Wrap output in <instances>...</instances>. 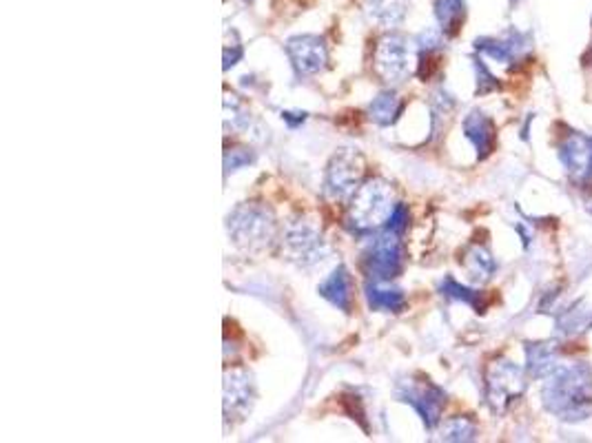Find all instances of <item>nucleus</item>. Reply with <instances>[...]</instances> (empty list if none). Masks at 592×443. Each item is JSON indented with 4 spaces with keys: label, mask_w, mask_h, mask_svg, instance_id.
<instances>
[{
    "label": "nucleus",
    "mask_w": 592,
    "mask_h": 443,
    "mask_svg": "<svg viewBox=\"0 0 592 443\" xmlns=\"http://www.w3.org/2000/svg\"><path fill=\"white\" fill-rule=\"evenodd\" d=\"M544 406L564 421H584L592 412V370L586 364L564 366L546 381Z\"/></svg>",
    "instance_id": "nucleus-1"
},
{
    "label": "nucleus",
    "mask_w": 592,
    "mask_h": 443,
    "mask_svg": "<svg viewBox=\"0 0 592 443\" xmlns=\"http://www.w3.org/2000/svg\"><path fill=\"white\" fill-rule=\"evenodd\" d=\"M395 195L389 182L375 178L358 186L353 193V202L349 209V226L353 231H373L389 222L395 211Z\"/></svg>",
    "instance_id": "nucleus-2"
},
{
    "label": "nucleus",
    "mask_w": 592,
    "mask_h": 443,
    "mask_svg": "<svg viewBox=\"0 0 592 443\" xmlns=\"http://www.w3.org/2000/svg\"><path fill=\"white\" fill-rule=\"evenodd\" d=\"M229 235L238 246L247 251L267 249L278 233L275 215L267 206L260 204H240L227 220Z\"/></svg>",
    "instance_id": "nucleus-3"
},
{
    "label": "nucleus",
    "mask_w": 592,
    "mask_h": 443,
    "mask_svg": "<svg viewBox=\"0 0 592 443\" xmlns=\"http://www.w3.org/2000/svg\"><path fill=\"white\" fill-rule=\"evenodd\" d=\"M413 64H418V58H415V44L409 38L389 34L380 40L375 49V72L384 83H404L413 72Z\"/></svg>",
    "instance_id": "nucleus-4"
},
{
    "label": "nucleus",
    "mask_w": 592,
    "mask_h": 443,
    "mask_svg": "<svg viewBox=\"0 0 592 443\" xmlns=\"http://www.w3.org/2000/svg\"><path fill=\"white\" fill-rule=\"evenodd\" d=\"M366 171L364 158L360 151L342 149L333 155L329 166H326L324 186L326 193L333 200H342L346 195L355 193L360 180H362Z\"/></svg>",
    "instance_id": "nucleus-5"
},
{
    "label": "nucleus",
    "mask_w": 592,
    "mask_h": 443,
    "mask_svg": "<svg viewBox=\"0 0 592 443\" xmlns=\"http://www.w3.org/2000/svg\"><path fill=\"white\" fill-rule=\"evenodd\" d=\"M401 260L404 253H401L400 235L386 229V233L378 235L366 249L364 269L375 281H390L400 273Z\"/></svg>",
    "instance_id": "nucleus-6"
},
{
    "label": "nucleus",
    "mask_w": 592,
    "mask_h": 443,
    "mask_svg": "<svg viewBox=\"0 0 592 443\" xmlns=\"http://www.w3.org/2000/svg\"><path fill=\"white\" fill-rule=\"evenodd\" d=\"M524 372L513 361H495L486 377V397L495 410H504L506 406L519 399L524 392Z\"/></svg>",
    "instance_id": "nucleus-7"
},
{
    "label": "nucleus",
    "mask_w": 592,
    "mask_h": 443,
    "mask_svg": "<svg viewBox=\"0 0 592 443\" xmlns=\"http://www.w3.org/2000/svg\"><path fill=\"white\" fill-rule=\"evenodd\" d=\"M284 251L287 258L298 266H315L326 258V244L318 231L306 222H295L284 235Z\"/></svg>",
    "instance_id": "nucleus-8"
},
{
    "label": "nucleus",
    "mask_w": 592,
    "mask_h": 443,
    "mask_svg": "<svg viewBox=\"0 0 592 443\" xmlns=\"http://www.w3.org/2000/svg\"><path fill=\"white\" fill-rule=\"evenodd\" d=\"M398 397L406 404H410L415 410L419 412V417L424 419V424L433 428L439 421L441 408L446 404V395L441 388L426 381L406 379L398 386Z\"/></svg>",
    "instance_id": "nucleus-9"
},
{
    "label": "nucleus",
    "mask_w": 592,
    "mask_h": 443,
    "mask_svg": "<svg viewBox=\"0 0 592 443\" xmlns=\"http://www.w3.org/2000/svg\"><path fill=\"white\" fill-rule=\"evenodd\" d=\"M287 54L293 63L295 72L302 75L320 74L329 63L324 40L320 36H295L289 38Z\"/></svg>",
    "instance_id": "nucleus-10"
},
{
    "label": "nucleus",
    "mask_w": 592,
    "mask_h": 443,
    "mask_svg": "<svg viewBox=\"0 0 592 443\" xmlns=\"http://www.w3.org/2000/svg\"><path fill=\"white\" fill-rule=\"evenodd\" d=\"M255 399V388L251 381V375L244 370L227 372L224 377V415L238 417L242 419L247 412H251Z\"/></svg>",
    "instance_id": "nucleus-11"
},
{
    "label": "nucleus",
    "mask_w": 592,
    "mask_h": 443,
    "mask_svg": "<svg viewBox=\"0 0 592 443\" xmlns=\"http://www.w3.org/2000/svg\"><path fill=\"white\" fill-rule=\"evenodd\" d=\"M559 160L577 180L592 178V135L570 133L559 144Z\"/></svg>",
    "instance_id": "nucleus-12"
},
{
    "label": "nucleus",
    "mask_w": 592,
    "mask_h": 443,
    "mask_svg": "<svg viewBox=\"0 0 592 443\" xmlns=\"http://www.w3.org/2000/svg\"><path fill=\"white\" fill-rule=\"evenodd\" d=\"M464 133H466V138L475 144V149H478V155L481 160L488 158V155L493 153L497 135H495L493 120H490L488 115L481 113V111H473V113L466 115Z\"/></svg>",
    "instance_id": "nucleus-13"
},
{
    "label": "nucleus",
    "mask_w": 592,
    "mask_h": 443,
    "mask_svg": "<svg viewBox=\"0 0 592 443\" xmlns=\"http://www.w3.org/2000/svg\"><path fill=\"white\" fill-rule=\"evenodd\" d=\"M320 295L333 306H338L340 310H344V313H350V306H353V281H350L349 271L344 266H338L320 284Z\"/></svg>",
    "instance_id": "nucleus-14"
},
{
    "label": "nucleus",
    "mask_w": 592,
    "mask_h": 443,
    "mask_svg": "<svg viewBox=\"0 0 592 443\" xmlns=\"http://www.w3.org/2000/svg\"><path fill=\"white\" fill-rule=\"evenodd\" d=\"M410 0H364V9L373 23L382 27H395L406 18Z\"/></svg>",
    "instance_id": "nucleus-15"
},
{
    "label": "nucleus",
    "mask_w": 592,
    "mask_h": 443,
    "mask_svg": "<svg viewBox=\"0 0 592 443\" xmlns=\"http://www.w3.org/2000/svg\"><path fill=\"white\" fill-rule=\"evenodd\" d=\"M366 300H369L370 309L380 310V313H400L406 304L404 293L400 289L375 280L373 284L366 286Z\"/></svg>",
    "instance_id": "nucleus-16"
},
{
    "label": "nucleus",
    "mask_w": 592,
    "mask_h": 443,
    "mask_svg": "<svg viewBox=\"0 0 592 443\" xmlns=\"http://www.w3.org/2000/svg\"><path fill=\"white\" fill-rule=\"evenodd\" d=\"M521 34H508L506 38H484L478 40V49L481 54L490 55V58L499 60V63H513L515 58H519L521 52H524L526 44L521 43Z\"/></svg>",
    "instance_id": "nucleus-17"
},
{
    "label": "nucleus",
    "mask_w": 592,
    "mask_h": 443,
    "mask_svg": "<svg viewBox=\"0 0 592 443\" xmlns=\"http://www.w3.org/2000/svg\"><path fill=\"white\" fill-rule=\"evenodd\" d=\"M526 357H528V372L533 377H550L559 366L553 344H528Z\"/></svg>",
    "instance_id": "nucleus-18"
},
{
    "label": "nucleus",
    "mask_w": 592,
    "mask_h": 443,
    "mask_svg": "<svg viewBox=\"0 0 592 443\" xmlns=\"http://www.w3.org/2000/svg\"><path fill=\"white\" fill-rule=\"evenodd\" d=\"M435 16L446 36H455L459 32L466 16L464 0H435Z\"/></svg>",
    "instance_id": "nucleus-19"
},
{
    "label": "nucleus",
    "mask_w": 592,
    "mask_h": 443,
    "mask_svg": "<svg viewBox=\"0 0 592 443\" xmlns=\"http://www.w3.org/2000/svg\"><path fill=\"white\" fill-rule=\"evenodd\" d=\"M401 109H404V103H401L398 95L393 92H384L370 103L369 113L375 123L382 124V127H389V124H393L395 120L400 118Z\"/></svg>",
    "instance_id": "nucleus-20"
},
{
    "label": "nucleus",
    "mask_w": 592,
    "mask_h": 443,
    "mask_svg": "<svg viewBox=\"0 0 592 443\" xmlns=\"http://www.w3.org/2000/svg\"><path fill=\"white\" fill-rule=\"evenodd\" d=\"M464 266L469 269L470 277H473V280H478V281L488 280V277L493 275L495 269H497L493 255H490L488 251L484 249V246H470L469 253H466Z\"/></svg>",
    "instance_id": "nucleus-21"
},
{
    "label": "nucleus",
    "mask_w": 592,
    "mask_h": 443,
    "mask_svg": "<svg viewBox=\"0 0 592 443\" xmlns=\"http://www.w3.org/2000/svg\"><path fill=\"white\" fill-rule=\"evenodd\" d=\"M475 435H478V426L469 417H453L441 428L444 441H473Z\"/></svg>",
    "instance_id": "nucleus-22"
},
{
    "label": "nucleus",
    "mask_w": 592,
    "mask_h": 443,
    "mask_svg": "<svg viewBox=\"0 0 592 443\" xmlns=\"http://www.w3.org/2000/svg\"><path fill=\"white\" fill-rule=\"evenodd\" d=\"M224 113H227V124L231 123V129L235 131H247L251 124L249 109L240 103L235 95H227L224 98Z\"/></svg>",
    "instance_id": "nucleus-23"
},
{
    "label": "nucleus",
    "mask_w": 592,
    "mask_h": 443,
    "mask_svg": "<svg viewBox=\"0 0 592 443\" xmlns=\"http://www.w3.org/2000/svg\"><path fill=\"white\" fill-rule=\"evenodd\" d=\"M441 293L446 297H450V300H458V301H464V304H470L478 309V313H481V306H479V293L478 290H470L466 289V286H461L459 281H455L453 277H446L444 284H441Z\"/></svg>",
    "instance_id": "nucleus-24"
},
{
    "label": "nucleus",
    "mask_w": 592,
    "mask_h": 443,
    "mask_svg": "<svg viewBox=\"0 0 592 443\" xmlns=\"http://www.w3.org/2000/svg\"><path fill=\"white\" fill-rule=\"evenodd\" d=\"M251 162H253V155H251L247 149H229L227 153H224V169H227V173L244 169V166H249Z\"/></svg>",
    "instance_id": "nucleus-25"
},
{
    "label": "nucleus",
    "mask_w": 592,
    "mask_h": 443,
    "mask_svg": "<svg viewBox=\"0 0 592 443\" xmlns=\"http://www.w3.org/2000/svg\"><path fill=\"white\" fill-rule=\"evenodd\" d=\"M406 226H409V209L404 204H398L393 213H390L389 222H386V229L401 235L406 231Z\"/></svg>",
    "instance_id": "nucleus-26"
},
{
    "label": "nucleus",
    "mask_w": 592,
    "mask_h": 443,
    "mask_svg": "<svg viewBox=\"0 0 592 443\" xmlns=\"http://www.w3.org/2000/svg\"><path fill=\"white\" fill-rule=\"evenodd\" d=\"M475 69H478V92L479 94H488V92H493V89L499 87V83L495 80V75L486 69V64L481 63V60L475 63Z\"/></svg>",
    "instance_id": "nucleus-27"
},
{
    "label": "nucleus",
    "mask_w": 592,
    "mask_h": 443,
    "mask_svg": "<svg viewBox=\"0 0 592 443\" xmlns=\"http://www.w3.org/2000/svg\"><path fill=\"white\" fill-rule=\"evenodd\" d=\"M240 58H242V44L235 43L231 44V47L229 44H224V69L233 67Z\"/></svg>",
    "instance_id": "nucleus-28"
},
{
    "label": "nucleus",
    "mask_w": 592,
    "mask_h": 443,
    "mask_svg": "<svg viewBox=\"0 0 592 443\" xmlns=\"http://www.w3.org/2000/svg\"><path fill=\"white\" fill-rule=\"evenodd\" d=\"M282 118L287 120V123L291 124V127H295V124L304 123V120H306V113H291V111H284Z\"/></svg>",
    "instance_id": "nucleus-29"
}]
</instances>
